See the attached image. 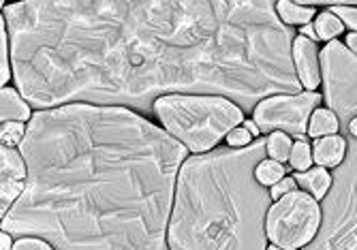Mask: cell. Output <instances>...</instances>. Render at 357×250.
Here are the masks:
<instances>
[{"label":"cell","mask_w":357,"mask_h":250,"mask_svg":"<svg viewBox=\"0 0 357 250\" xmlns=\"http://www.w3.org/2000/svg\"><path fill=\"white\" fill-rule=\"evenodd\" d=\"M11 67L39 109L150 111L169 95H300L294 28L274 3H20L5 7Z\"/></svg>","instance_id":"obj_1"},{"label":"cell","mask_w":357,"mask_h":250,"mask_svg":"<svg viewBox=\"0 0 357 250\" xmlns=\"http://www.w3.org/2000/svg\"><path fill=\"white\" fill-rule=\"evenodd\" d=\"M26 189L3 216L9 235L56 250H167L186 148L126 107L73 103L32 116Z\"/></svg>","instance_id":"obj_2"},{"label":"cell","mask_w":357,"mask_h":250,"mask_svg":"<svg viewBox=\"0 0 357 250\" xmlns=\"http://www.w3.org/2000/svg\"><path fill=\"white\" fill-rule=\"evenodd\" d=\"M268 139L218 148L182 165L169 218L172 250H268L272 193L257 180Z\"/></svg>","instance_id":"obj_3"},{"label":"cell","mask_w":357,"mask_h":250,"mask_svg":"<svg viewBox=\"0 0 357 250\" xmlns=\"http://www.w3.org/2000/svg\"><path fill=\"white\" fill-rule=\"evenodd\" d=\"M154 111L169 135L192 152L210 150L242 122L238 105L208 95H169L154 103Z\"/></svg>","instance_id":"obj_4"},{"label":"cell","mask_w":357,"mask_h":250,"mask_svg":"<svg viewBox=\"0 0 357 250\" xmlns=\"http://www.w3.org/2000/svg\"><path fill=\"white\" fill-rule=\"evenodd\" d=\"M304 250H357V137L347 139L344 161L323 199L319 233Z\"/></svg>","instance_id":"obj_5"},{"label":"cell","mask_w":357,"mask_h":250,"mask_svg":"<svg viewBox=\"0 0 357 250\" xmlns=\"http://www.w3.org/2000/svg\"><path fill=\"white\" fill-rule=\"evenodd\" d=\"M321 227V212L308 193L294 191L278 199L268 212L266 231L268 240L282 250L308 246Z\"/></svg>","instance_id":"obj_6"},{"label":"cell","mask_w":357,"mask_h":250,"mask_svg":"<svg viewBox=\"0 0 357 250\" xmlns=\"http://www.w3.org/2000/svg\"><path fill=\"white\" fill-rule=\"evenodd\" d=\"M321 71L330 111L349 131L357 118V56L340 41H330L321 49Z\"/></svg>","instance_id":"obj_7"},{"label":"cell","mask_w":357,"mask_h":250,"mask_svg":"<svg viewBox=\"0 0 357 250\" xmlns=\"http://www.w3.org/2000/svg\"><path fill=\"white\" fill-rule=\"evenodd\" d=\"M321 103L317 92H300V95H278L261 101L255 109V124L261 133L284 131L300 139L306 137L308 120L312 109Z\"/></svg>","instance_id":"obj_8"},{"label":"cell","mask_w":357,"mask_h":250,"mask_svg":"<svg viewBox=\"0 0 357 250\" xmlns=\"http://www.w3.org/2000/svg\"><path fill=\"white\" fill-rule=\"evenodd\" d=\"M0 154H3V191H0V203H3V216H5L26 189L28 169L24 156L17 150L3 146Z\"/></svg>","instance_id":"obj_9"},{"label":"cell","mask_w":357,"mask_h":250,"mask_svg":"<svg viewBox=\"0 0 357 250\" xmlns=\"http://www.w3.org/2000/svg\"><path fill=\"white\" fill-rule=\"evenodd\" d=\"M294 62H296V71H298L302 86L308 88V92H314V88L321 84V65H319L314 41H310L306 37H296Z\"/></svg>","instance_id":"obj_10"},{"label":"cell","mask_w":357,"mask_h":250,"mask_svg":"<svg viewBox=\"0 0 357 250\" xmlns=\"http://www.w3.org/2000/svg\"><path fill=\"white\" fill-rule=\"evenodd\" d=\"M347 154V141L342 137L330 135V137H321L314 143V161L321 167H338L344 161Z\"/></svg>","instance_id":"obj_11"},{"label":"cell","mask_w":357,"mask_h":250,"mask_svg":"<svg viewBox=\"0 0 357 250\" xmlns=\"http://www.w3.org/2000/svg\"><path fill=\"white\" fill-rule=\"evenodd\" d=\"M296 182L302 186V189L312 197V199H326L328 189H330V175L323 167L317 169H308V171H300L296 173Z\"/></svg>","instance_id":"obj_12"},{"label":"cell","mask_w":357,"mask_h":250,"mask_svg":"<svg viewBox=\"0 0 357 250\" xmlns=\"http://www.w3.org/2000/svg\"><path fill=\"white\" fill-rule=\"evenodd\" d=\"M3 103H0V118L3 124L7 122H24L30 118V109L24 103V99L17 95L13 88H3V95H0Z\"/></svg>","instance_id":"obj_13"},{"label":"cell","mask_w":357,"mask_h":250,"mask_svg":"<svg viewBox=\"0 0 357 250\" xmlns=\"http://www.w3.org/2000/svg\"><path fill=\"white\" fill-rule=\"evenodd\" d=\"M338 127H340V122H338V118H336L334 111H330V109H319V111H314V116L310 120L308 133L312 137H321V135H328L330 137V135H334L338 131Z\"/></svg>","instance_id":"obj_14"},{"label":"cell","mask_w":357,"mask_h":250,"mask_svg":"<svg viewBox=\"0 0 357 250\" xmlns=\"http://www.w3.org/2000/svg\"><path fill=\"white\" fill-rule=\"evenodd\" d=\"M276 11H278V17H280L287 26H296V24L308 26V22H310L312 15H314V11H312L310 7L296 5V3H278V5H276Z\"/></svg>","instance_id":"obj_15"},{"label":"cell","mask_w":357,"mask_h":250,"mask_svg":"<svg viewBox=\"0 0 357 250\" xmlns=\"http://www.w3.org/2000/svg\"><path fill=\"white\" fill-rule=\"evenodd\" d=\"M291 148H294V146H291V139L287 135H282V133H274L268 139V156H270L272 161H276V163L289 161Z\"/></svg>","instance_id":"obj_16"},{"label":"cell","mask_w":357,"mask_h":250,"mask_svg":"<svg viewBox=\"0 0 357 250\" xmlns=\"http://www.w3.org/2000/svg\"><path fill=\"white\" fill-rule=\"evenodd\" d=\"M340 33H342V22H340L332 11L321 13V15L317 17V35H319V39L330 41V39L338 37Z\"/></svg>","instance_id":"obj_17"},{"label":"cell","mask_w":357,"mask_h":250,"mask_svg":"<svg viewBox=\"0 0 357 250\" xmlns=\"http://www.w3.org/2000/svg\"><path fill=\"white\" fill-rule=\"evenodd\" d=\"M257 180L261 184H278L280 180H284V167L282 163L276 161H264L257 167Z\"/></svg>","instance_id":"obj_18"},{"label":"cell","mask_w":357,"mask_h":250,"mask_svg":"<svg viewBox=\"0 0 357 250\" xmlns=\"http://www.w3.org/2000/svg\"><path fill=\"white\" fill-rule=\"evenodd\" d=\"M291 167L294 169H308L310 163H312V152H310V146L306 141H298L294 148H291Z\"/></svg>","instance_id":"obj_19"},{"label":"cell","mask_w":357,"mask_h":250,"mask_svg":"<svg viewBox=\"0 0 357 250\" xmlns=\"http://www.w3.org/2000/svg\"><path fill=\"white\" fill-rule=\"evenodd\" d=\"M0 30H3V52H0V60H3V67H0V79L3 84H7V79L11 77V65H9V58H11V43H9V30L5 28V17H3V24H0Z\"/></svg>","instance_id":"obj_20"},{"label":"cell","mask_w":357,"mask_h":250,"mask_svg":"<svg viewBox=\"0 0 357 250\" xmlns=\"http://www.w3.org/2000/svg\"><path fill=\"white\" fill-rule=\"evenodd\" d=\"M3 146H13V143H22L24 141V137H26V131H24V127L20 122H7V124H3Z\"/></svg>","instance_id":"obj_21"},{"label":"cell","mask_w":357,"mask_h":250,"mask_svg":"<svg viewBox=\"0 0 357 250\" xmlns=\"http://www.w3.org/2000/svg\"><path fill=\"white\" fill-rule=\"evenodd\" d=\"M332 13L342 22V24H347L349 28H353V30H357V7H334L332 9Z\"/></svg>","instance_id":"obj_22"},{"label":"cell","mask_w":357,"mask_h":250,"mask_svg":"<svg viewBox=\"0 0 357 250\" xmlns=\"http://www.w3.org/2000/svg\"><path fill=\"white\" fill-rule=\"evenodd\" d=\"M13 250H54V248L39 237H22L17 244H13Z\"/></svg>","instance_id":"obj_23"},{"label":"cell","mask_w":357,"mask_h":250,"mask_svg":"<svg viewBox=\"0 0 357 250\" xmlns=\"http://www.w3.org/2000/svg\"><path fill=\"white\" fill-rule=\"evenodd\" d=\"M250 133L242 127V129H234L229 135H227V143H229L231 148H246L250 146Z\"/></svg>","instance_id":"obj_24"},{"label":"cell","mask_w":357,"mask_h":250,"mask_svg":"<svg viewBox=\"0 0 357 250\" xmlns=\"http://www.w3.org/2000/svg\"><path fill=\"white\" fill-rule=\"evenodd\" d=\"M296 184H298L296 178H284V180H280V182L274 186V189H272V197H276V199H278V197H280V199L287 197L289 193H294V191H296Z\"/></svg>","instance_id":"obj_25"},{"label":"cell","mask_w":357,"mask_h":250,"mask_svg":"<svg viewBox=\"0 0 357 250\" xmlns=\"http://www.w3.org/2000/svg\"><path fill=\"white\" fill-rule=\"evenodd\" d=\"M302 37H306V39H310V41H317V39H319L317 28H312L310 24H308V26H304V28H302Z\"/></svg>","instance_id":"obj_26"},{"label":"cell","mask_w":357,"mask_h":250,"mask_svg":"<svg viewBox=\"0 0 357 250\" xmlns=\"http://www.w3.org/2000/svg\"><path fill=\"white\" fill-rule=\"evenodd\" d=\"M0 250H13L11 246V235L7 231H3V235H0Z\"/></svg>","instance_id":"obj_27"},{"label":"cell","mask_w":357,"mask_h":250,"mask_svg":"<svg viewBox=\"0 0 357 250\" xmlns=\"http://www.w3.org/2000/svg\"><path fill=\"white\" fill-rule=\"evenodd\" d=\"M347 43H349V49L357 56V33H351V35L347 37Z\"/></svg>","instance_id":"obj_28"},{"label":"cell","mask_w":357,"mask_h":250,"mask_svg":"<svg viewBox=\"0 0 357 250\" xmlns=\"http://www.w3.org/2000/svg\"><path fill=\"white\" fill-rule=\"evenodd\" d=\"M244 129H246L250 135H261V131H259V127H257L255 122H246V124H244Z\"/></svg>","instance_id":"obj_29"},{"label":"cell","mask_w":357,"mask_h":250,"mask_svg":"<svg viewBox=\"0 0 357 250\" xmlns=\"http://www.w3.org/2000/svg\"><path fill=\"white\" fill-rule=\"evenodd\" d=\"M349 133L353 135V137H357V118L351 122V127H349Z\"/></svg>","instance_id":"obj_30"},{"label":"cell","mask_w":357,"mask_h":250,"mask_svg":"<svg viewBox=\"0 0 357 250\" xmlns=\"http://www.w3.org/2000/svg\"><path fill=\"white\" fill-rule=\"evenodd\" d=\"M268 250H282V248H278V246H270Z\"/></svg>","instance_id":"obj_31"}]
</instances>
